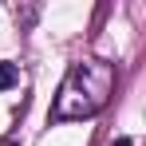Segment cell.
<instances>
[{"label": "cell", "mask_w": 146, "mask_h": 146, "mask_svg": "<svg viewBox=\"0 0 146 146\" xmlns=\"http://www.w3.org/2000/svg\"><path fill=\"white\" fill-rule=\"evenodd\" d=\"M16 83H20V71H16V63H4V59H0V91L16 87Z\"/></svg>", "instance_id": "7a4b0ae2"}, {"label": "cell", "mask_w": 146, "mask_h": 146, "mask_svg": "<svg viewBox=\"0 0 146 146\" xmlns=\"http://www.w3.org/2000/svg\"><path fill=\"white\" fill-rule=\"evenodd\" d=\"M111 146H134V142H130V138H115Z\"/></svg>", "instance_id": "3957f363"}, {"label": "cell", "mask_w": 146, "mask_h": 146, "mask_svg": "<svg viewBox=\"0 0 146 146\" xmlns=\"http://www.w3.org/2000/svg\"><path fill=\"white\" fill-rule=\"evenodd\" d=\"M115 95V67L99 55H87L67 67L59 95L51 103V119L55 122H75V119H95L99 111Z\"/></svg>", "instance_id": "6da1fadb"}, {"label": "cell", "mask_w": 146, "mask_h": 146, "mask_svg": "<svg viewBox=\"0 0 146 146\" xmlns=\"http://www.w3.org/2000/svg\"><path fill=\"white\" fill-rule=\"evenodd\" d=\"M0 146H16V142H12V138H0Z\"/></svg>", "instance_id": "277c9868"}]
</instances>
